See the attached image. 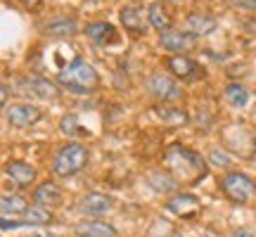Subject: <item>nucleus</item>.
<instances>
[{
  "instance_id": "1",
  "label": "nucleus",
  "mask_w": 256,
  "mask_h": 237,
  "mask_svg": "<svg viewBox=\"0 0 256 237\" xmlns=\"http://www.w3.org/2000/svg\"><path fill=\"white\" fill-rule=\"evenodd\" d=\"M57 81L62 83L64 88H69L72 92L88 95V92L98 90L100 76H98V72H95L92 64H88L86 60H81V57H76L69 66H64L62 72L57 74Z\"/></svg>"
},
{
  "instance_id": "2",
  "label": "nucleus",
  "mask_w": 256,
  "mask_h": 237,
  "mask_svg": "<svg viewBox=\"0 0 256 237\" xmlns=\"http://www.w3.org/2000/svg\"><path fill=\"white\" fill-rule=\"evenodd\" d=\"M88 162V150L81 142H66L64 147H60V152L52 159V171L62 178L78 174Z\"/></svg>"
},
{
  "instance_id": "3",
  "label": "nucleus",
  "mask_w": 256,
  "mask_h": 237,
  "mask_svg": "<svg viewBox=\"0 0 256 237\" xmlns=\"http://www.w3.org/2000/svg\"><path fill=\"white\" fill-rule=\"evenodd\" d=\"M220 188L238 204H254L256 202V182L249 176L240 174V171H230V174L223 176Z\"/></svg>"
},
{
  "instance_id": "4",
  "label": "nucleus",
  "mask_w": 256,
  "mask_h": 237,
  "mask_svg": "<svg viewBox=\"0 0 256 237\" xmlns=\"http://www.w3.org/2000/svg\"><path fill=\"white\" fill-rule=\"evenodd\" d=\"M43 116V112L31 102H12L5 107V118L12 128H28L34 126L38 118Z\"/></svg>"
},
{
  "instance_id": "5",
  "label": "nucleus",
  "mask_w": 256,
  "mask_h": 237,
  "mask_svg": "<svg viewBox=\"0 0 256 237\" xmlns=\"http://www.w3.org/2000/svg\"><path fill=\"white\" fill-rule=\"evenodd\" d=\"M145 88L154 98H162V100H178L183 95V88L171 76H166V74H152L145 81Z\"/></svg>"
},
{
  "instance_id": "6",
  "label": "nucleus",
  "mask_w": 256,
  "mask_h": 237,
  "mask_svg": "<svg viewBox=\"0 0 256 237\" xmlns=\"http://www.w3.org/2000/svg\"><path fill=\"white\" fill-rule=\"evenodd\" d=\"M159 43H162V48L168 50V52L185 55V52L194 46V38H192L190 34H183V31L168 28V31H162V34H159Z\"/></svg>"
},
{
  "instance_id": "7",
  "label": "nucleus",
  "mask_w": 256,
  "mask_h": 237,
  "mask_svg": "<svg viewBox=\"0 0 256 237\" xmlns=\"http://www.w3.org/2000/svg\"><path fill=\"white\" fill-rule=\"evenodd\" d=\"M183 26H185V34H190L192 38H197V36H206V34H211L214 28L218 26V22H216L214 17H209V14L190 12V14L185 17Z\"/></svg>"
},
{
  "instance_id": "8",
  "label": "nucleus",
  "mask_w": 256,
  "mask_h": 237,
  "mask_svg": "<svg viewBox=\"0 0 256 237\" xmlns=\"http://www.w3.org/2000/svg\"><path fill=\"white\" fill-rule=\"evenodd\" d=\"M34 202H36L38 206H43V209H55V206L62 204V190L52 180L40 182L36 190H34Z\"/></svg>"
},
{
  "instance_id": "9",
  "label": "nucleus",
  "mask_w": 256,
  "mask_h": 237,
  "mask_svg": "<svg viewBox=\"0 0 256 237\" xmlns=\"http://www.w3.org/2000/svg\"><path fill=\"white\" fill-rule=\"evenodd\" d=\"M166 206H168V211H174L178 216L190 218V216H194V214L200 211V200H197L194 194H190V192H180V194L171 197Z\"/></svg>"
},
{
  "instance_id": "10",
  "label": "nucleus",
  "mask_w": 256,
  "mask_h": 237,
  "mask_svg": "<svg viewBox=\"0 0 256 237\" xmlns=\"http://www.w3.org/2000/svg\"><path fill=\"white\" fill-rule=\"evenodd\" d=\"M112 209V200L102 192H88L81 200V211L88 216H104Z\"/></svg>"
},
{
  "instance_id": "11",
  "label": "nucleus",
  "mask_w": 256,
  "mask_h": 237,
  "mask_svg": "<svg viewBox=\"0 0 256 237\" xmlns=\"http://www.w3.org/2000/svg\"><path fill=\"white\" fill-rule=\"evenodd\" d=\"M166 64H168V72L178 78H197L200 76V66L188 55H171Z\"/></svg>"
},
{
  "instance_id": "12",
  "label": "nucleus",
  "mask_w": 256,
  "mask_h": 237,
  "mask_svg": "<svg viewBox=\"0 0 256 237\" xmlns=\"http://www.w3.org/2000/svg\"><path fill=\"white\" fill-rule=\"evenodd\" d=\"M5 174L17 182V185H22V188H28V185L34 182V178H36L34 166L26 164V162H8V166H5Z\"/></svg>"
},
{
  "instance_id": "13",
  "label": "nucleus",
  "mask_w": 256,
  "mask_h": 237,
  "mask_svg": "<svg viewBox=\"0 0 256 237\" xmlns=\"http://www.w3.org/2000/svg\"><path fill=\"white\" fill-rule=\"evenodd\" d=\"M76 235L81 237H114L116 230L104 220H83L76 226Z\"/></svg>"
},
{
  "instance_id": "14",
  "label": "nucleus",
  "mask_w": 256,
  "mask_h": 237,
  "mask_svg": "<svg viewBox=\"0 0 256 237\" xmlns=\"http://www.w3.org/2000/svg\"><path fill=\"white\" fill-rule=\"evenodd\" d=\"M43 31H46V36H50V38L76 36V34H78V22H76V19H69V17L55 19V22H50Z\"/></svg>"
},
{
  "instance_id": "15",
  "label": "nucleus",
  "mask_w": 256,
  "mask_h": 237,
  "mask_svg": "<svg viewBox=\"0 0 256 237\" xmlns=\"http://www.w3.org/2000/svg\"><path fill=\"white\" fill-rule=\"evenodd\" d=\"M121 24L126 26V31L142 36L145 34V14H140L138 8H124L121 10Z\"/></svg>"
},
{
  "instance_id": "16",
  "label": "nucleus",
  "mask_w": 256,
  "mask_h": 237,
  "mask_svg": "<svg viewBox=\"0 0 256 237\" xmlns=\"http://www.w3.org/2000/svg\"><path fill=\"white\" fill-rule=\"evenodd\" d=\"M0 211H2V218H10V216H19V214H26L28 211V204L24 197L19 194H2L0 200Z\"/></svg>"
},
{
  "instance_id": "17",
  "label": "nucleus",
  "mask_w": 256,
  "mask_h": 237,
  "mask_svg": "<svg viewBox=\"0 0 256 237\" xmlns=\"http://www.w3.org/2000/svg\"><path fill=\"white\" fill-rule=\"evenodd\" d=\"M223 100L228 102L230 107L242 110V107L249 102V90L244 86H240V83H228V86L223 88Z\"/></svg>"
},
{
  "instance_id": "18",
  "label": "nucleus",
  "mask_w": 256,
  "mask_h": 237,
  "mask_svg": "<svg viewBox=\"0 0 256 237\" xmlns=\"http://www.w3.org/2000/svg\"><path fill=\"white\" fill-rule=\"evenodd\" d=\"M147 22L156 28V31H168L171 28V17H168V12L162 2H152L150 8H147Z\"/></svg>"
},
{
  "instance_id": "19",
  "label": "nucleus",
  "mask_w": 256,
  "mask_h": 237,
  "mask_svg": "<svg viewBox=\"0 0 256 237\" xmlns=\"http://www.w3.org/2000/svg\"><path fill=\"white\" fill-rule=\"evenodd\" d=\"M110 34H114V26L107 22H92L86 26V36L92 38V40H104Z\"/></svg>"
},
{
  "instance_id": "20",
  "label": "nucleus",
  "mask_w": 256,
  "mask_h": 237,
  "mask_svg": "<svg viewBox=\"0 0 256 237\" xmlns=\"http://www.w3.org/2000/svg\"><path fill=\"white\" fill-rule=\"evenodd\" d=\"M48 218H50V216H48V209L38 206V204H34V206L26 211V226L28 223H46Z\"/></svg>"
},
{
  "instance_id": "21",
  "label": "nucleus",
  "mask_w": 256,
  "mask_h": 237,
  "mask_svg": "<svg viewBox=\"0 0 256 237\" xmlns=\"http://www.w3.org/2000/svg\"><path fill=\"white\" fill-rule=\"evenodd\" d=\"M31 86L34 88H38V95H43V98H57V88L52 86V83H48V81H38V78H34L31 81Z\"/></svg>"
},
{
  "instance_id": "22",
  "label": "nucleus",
  "mask_w": 256,
  "mask_h": 237,
  "mask_svg": "<svg viewBox=\"0 0 256 237\" xmlns=\"http://www.w3.org/2000/svg\"><path fill=\"white\" fill-rule=\"evenodd\" d=\"M211 162H214V164H223V166H228L230 164V159L226 154H223V152H218V147H211Z\"/></svg>"
},
{
  "instance_id": "23",
  "label": "nucleus",
  "mask_w": 256,
  "mask_h": 237,
  "mask_svg": "<svg viewBox=\"0 0 256 237\" xmlns=\"http://www.w3.org/2000/svg\"><path fill=\"white\" fill-rule=\"evenodd\" d=\"M235 5H240V8L244 10H256V0H232Z\"/></svg>"
},
{
  "instance_id": "24",
  "label": "nucleus",
  "mask_w": 256,
  "mask_h": 237,
  "mask_svg": "<svg viewBox=\"0 0 256 237\" xmlns=\"http://www.w3.org/2000/svg\"><path fill=\"white\" fill-rule=\"evenodd\" d=\"M22 2H24V8H26V10H38L43 0H22Z\"/></svg>"
},
{
  "instance_id": "25",
  "label": "nucleus",
  "mask_w": 256,
  "mask_h": 237,
  "mask_svg": "<svg viewBox=\"0 0 256 237\" xmlns=\"http://www.w3.org/2000/svg\"><path fill=\"white\" fill-rule=\"evenodd\" d=\"M232 237H256V235L252 232V230H235V232H232Z\"/></svg>"
}]
</instances>
